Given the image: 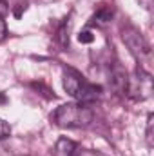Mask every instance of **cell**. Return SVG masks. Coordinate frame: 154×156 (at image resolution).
Masks as SVG:
<instances>
[{
    "mask_svg": "<svg viewBox=\"0 0 154 156\" xmlns=\"http://www.w3.org/2000/svg\"><path fill=\"white\" fill-rule=\"evenodd\" d=\"M94 118L93 109L87 104H64L60 107H56V111L51 115V120L54 125L62 127V129H82L87 127Z\"/></svg>",
    "mask_w": 154,
    "mask_h": 156,
    "instance_id": "1",
    "label": "cell"
},
{
    "mask_svg": "<svg viewBox=\"0 0 154 156\" xmlns=\"http://www.w3.org/2000/svg\"><path fill=\"white\" fill-rule=\"evenodd\" d=\"M64 89L69 96H73L80 104H91L96 102L102 96V87L96 83H91L85 76H82L76 69L67 67L64 71Z\"/></svg>",
    "mask_w": 154,
    "mask_h": 156,
    "instance_id": "2",
    "label": "cell"
},
{
    "mask_svg": "<svg viewBox=\"0 0 154 156\" xmlns=\"http://www.w3.org/2000/svg\"><path fill=\"white\" fill-rule=\"evenodd\" d=\"M121 40H123V44L129 47V51H131V55L136 58V62L140 64L138 67L145 69V66L151 64L152 51H151L149 42L143 38V35H142L136 27L125 26V27L121 29ZM145 71H147V69H145Z\"/></svg>",
    "mask_w": 154,
    "mask_h": 156,
    "instance_id": "3",
    "label": "cell"
},
{
    "mask_svg": "<svg viewBox=\"0 0 154 156\" xmlns=\"http://www.w3.org/2000/svg\"><path fill=\"white\" fill-rule=\"evenodd\" d=\"M125 94L134 102H143L152 94V75L142 67H136L134 73L127 76Z\"/></svg>",
    "mask_w": 154,
    "mask_h": 156,
    "instance_id": "4",
    "label": "cell"
},
{
    "mask_svg": "<svg viewBox=\"0 0 154 156\" xmlns=\"http://www.w3.org/2000/svg\"><path fill=\"white\" fill-rule=\"evenodd\" d=\"M53 154L54 156H78L80 154V145L76 142L69 140V138H60L54 144Z\"/></svg>",
    "mask_w": 154,
    "mask_h": 156,
    "instance_id": "5",
    "label": "cell"
},
{
    "mask_svg": "<svg viewBox=\"0 0 154 156\" xmlns=\"http://www.w3.org/2000/svg\"><path fill=\"white\" fill-rule=\"evenodd\" d=\"M111 18H113V9H111V7H107V5H102V7L93 15V18H91V20H94L98 26H105V24H109V22H111Z\"/></svg>",
    "mask_w": 154,
    "mask_h": 156,
    "instance_id": "6",
    "label": "cell"
},
{
    "mask_svg": "<svg viewBox=\"0 0 154 156\" xmlns=\"http://www.w3.org/2000/svg\"><path fill=\"white\" fill-rule=\"evenodd\" d=\"M152 123H154V116H152V113L147 116V131H145V138H147V145L149 147H152L154 145V142H152Z\"/></svg>",
    "mask_w": 154,
    "mask_h": 156,
    "instance_id": "7",
    "label": "cell"
},
{
    "mask_svg": "<svg viewBox=\"0 0 154 156\" xmlns=\"http://www.w3.org/2000/svg\"><path fill=\"white\" fill-rule=\"evenodd\" d=\"M78 42H80V44H93V42H94V35H93V31H89V29L80 31V35H78Z\"/></svg>",
    "mask_w": 154,
    "mask_h": 156,
    "instance_id": "8",
    "label": "cell"
},
{
    "mask_svg": "<svg viewBox=\"0 0 154 156\" xmlns=\"http://www.w3.org/2000/svg\"><path fill=\"white\" fill-rule=\"evenodd\" d=\"M31 87L33 89H37V91H44V93H40V94H44L45 98H54V94H53V91L51 89H47L44 83H40V82H33L31 83Z\"/></svg>",
    "mask_w": 154,
    "mask_h": 156,
    "instance_id": "9",
    "label": "cell"
},
{
    "mask_svg": "<svg viewBox=\"0 0 154 156\" xmlns=\"http://www.w3.org/2000/svg\"><path fill=\"white\" fill-rule=\"evenodd\" d=\"M9 134H11V125H9L5 120H2V118H0V142H2V140H5Z\"/></svg>",
    "mask_w": 154,
    "mask_h": 156,
    "instance_id": "10",
    "label": "cell"
},
{
    "mask_svg": "<svg viewBox=\"0 0 154 156\" xmlns=\"http://www.w3.org/2000/svg\"><path fill=\"white\" fill-rule=\"evenodd\" d=\"M7 37V26L4 22V18H0V42H4Z\"/></svg>",
    "mask_w": 154,
    "mask_h": 156,
    "instance_id": "11",
    "label": "cell"
},
{
    "mask_svg": "<svg viewBox=\"0 0 154 156\" xmlns=\"http://www.w3.org/2000/svg\"><path fill=\"white\" fill-rule=\"evenodd\" d=\"M7 11H9L7 2H5V0H0V18H4V16L7 15Z\"/></svg>",
    "mask_w": 154,
    "mask_h": 156,
    "instance_id": "12",
    "label": "cell"
},
{
    "mask_svg": "<svg viewBox=\"0 0 154 156\" xmlns=\"http://www.w3.org/2000/svg\"><path fill=\"white\" fill-rule=\"evenodd\" d=\"M5 100H7V98H5V94H4V93H0V104H5Z\"/></svg>",
    "mask_w": 154,
    "mask_h": 156,
    "instance_id": "13",
    "label": "cell"
},
{
    "mask_svg": "<svg viewBox=\"0 0 154 156\" xmlns=\"http://www.w3.org/2000/svg\"><path fill=\"white\" fill-rule=\"evenodd\" d=\"M4 151H5V149H4V147L0 145V156H4Z\"/></svg>",
    "mask_w": 154,
    "mask_h": 156,
    "instance_id": "14",
    "label": "cell"
},
{
    "mask_svg": "<svg viewBox=\"0 0 154 156\" xmlns=\"http://www.w3.org/2000/svg\"><path fill=\"white\" fill-rule=\"evenodd\" d=\"M20 156H31V154H20Z\"/></svg>",
    "mask_w": 154,
    "mask_h": 156,
    "instance_id": "15",
    "label": "cell"
}]
</instances>
